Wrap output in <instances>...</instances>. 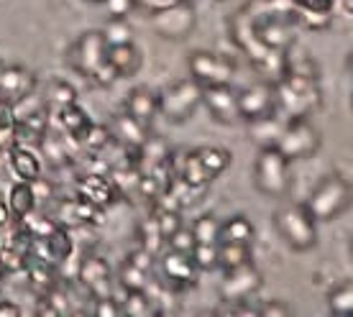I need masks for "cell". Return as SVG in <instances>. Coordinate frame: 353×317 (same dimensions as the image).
Instances as JSON below:
<instances>
[{
	"label": "cell",
	"instance_id": "cell-1",
	"mask_svg": "<svg viewBox=\"0 0 353 317\" xmlns=\"http://www.w3.org/2000/svg\"><path fill=\"white\" fill-rule=\"evenodd\" d=\"M239 13L269 49L287 52L297 41L294 31L300 28V8L292 0H248Z\"/></svg>",
	"mask_w": 353,
	"mask_h": 317
},
{
	"label": "cell",
	"instance_id": "cell-2",
	"mask_svg": "<svg viewBox=\"0 0 353 317\" xmlns=\"http://www.w3.org/2000/svg\"><path fill=\"white\" fill-rule=\"evenodd\" d=\"M274 92H276V115H282L284 121L310 118L323 105V90L318 77L284 74L279 82H274Z\"/></svg>",
	"mask_w": 353,
	"mask_h": 317
},
{
	"label": "cell",
	"instance_id": "cell-3",
	"mask_svg": "<svg viewBox=\"0 0 353 317\" xmlns=\"http://www.w3.org/2000/svg\"><path fill=\"white\" fill-rule=\"evenodd\" d=\"M305 207L318 223H333L353 207V185L341 174H327L307 194Z\"/></svg>",
	"mask_w": 353,
	"mask_h": 317
},
{
	"label": "cell",
	"instance_id": "cell-4",
	"mask_svg": "<svg viewBox=\"0 0 353 317\" xmlns=\"http://www.w3.org/2000/svg\"><path fill=\"white\" fill-rule=\"evenodd\" d=\"M274 228L292 251H310L318 246V221L310 215L305 203L282 205L274 212Z\"/></svg>",
	"mask_w": 353,
	"mask_h": 317
},
{
	"label": "cell",
	"instance_id": "cell-5",
	"mask_svg": "<svg viewBox=\"0 0 353 317\" xmlns=\"http://www.w3.org/2000/svg\"><path fill=\"white\" fill-rule=\"evenodd\" d=\"M254 185L266 197H287L292 187L290 179V158L276 146H261L254 164Z\"/></svg>",
	"mask_w": 353,
	"mask_h": 317
},
{
	"label": "cell",
	"instance_id": "cell-6",
	"mask_svg": "<svg viewBox=\"0 0 353 317\" xmlns=\"http://www.w3.org/2000/svg\"><path fill=\"white\" fill-rule=\"evenodd\" d=\"M203 105V88L190 79H176L159 92V115L167 123H187Z\"/></svg>",
	"mask_w": 353,
	"mask_h": 317
},
{
	"label": "cell",
	"instance_id": "cell-7",
	"mask_svg": "<svg viewBox=\"0 0 353 317\" xmlns=\"http://www.w3.org/2000/svg\"><path fill=\"white\" fill-rule=\"evenodd\" d=\"M320 143H323V136L312 125V121L310 118H294V121H284L276 149L282 151L290 161H297V158L315 156L320 151Z\"/></svg>",
	"mask_w": 353,
	"mask_h": 317
},
{
	"label": "cell",
	"instance_id": "cell-8",
	"mask_svg": "<svg viewBox=\"0 0 353 317\" xmlns=\"http://www.w3.org/2000/svg\"><path fill=\"white\" fill-rule=\"evenodd\" d=\"M149 23L154 28V34L169 41H185L194 34L197 28V8L192 6V0H185L179 6H172L167 10L151 13Z\"/></svg>",
	"mask_w": 353,
	"mask_h": 317
},
{
	"label": "cell",
	"instance_id": "cell-9",
	"mask_svg": "<svg viewBox=\"0 0 353 317\" xmlns=\"http://www.w3.org/2000/svg\"><path fill=\"white\" fill-rule=\"evenodd\" d=\"M187 70H190V77L200 88H212V85H230L233 74H236V64L223 54L197 49V52L190 54Z\"/></svg>",
	"mask_w": 353,
	"mask_h": 317
},
{
	"label": "cell",
	"instance_id": "cell-10",
	"mask_svg": "<svg viewBox=\"0 0 353 317\" xmlns=\"http://www.w3.org/2000/svg\"><path fill=\"white\" fill-rule=\"evenodd\" d=\"M108 59V44H105V36L100 28H90L85 34L77 36V41L70 46L67 52V62L77 74L88 77L100 67V64Z\"/></svg>",
	"mask_w": 353,
	"mask_h": 317
},
{
	"label": "cell",
	"instance_id": "cell-11",
	"mask_svg": "<svg viewBox=\"0 0 353 317\" xmlns=\"http://www.w3.org/2000/svg\"><path fill=\"white\" fill-rule=\"evenodd\" d=\"M159 269H161V279L167 287L182 292V289H192L200 282V269L194 266L192 256L182 254V251H174V248H164L159 256Z\"/></svg>",
	"mask_w": 353,
	"mask_h": 317
},
{
	"label": "cell",
	"instance_id": "cell-12",
	"mask_svg": "<svg viewBox=\"0 0 353 317\" xmlns=\"http://www.w3.org/2000/svg\"><path fill=\"white\" fill-rule=\"evenodd\" d=\"M264 287V276L254 264L225 272V279L221 284V297L225 305L236 307V305H246L259 289Z\"/></svg>",
	"mask_w": 353,
	"mask_h": 317
},
{
	"label": "cell",
	"instance_id": "cell-13",
	"mask_svg": "<svg viewBox=\"0 0 353 317\" xmlns=\"http://www.w3.org/2000/svg\"><path fill=\"white\" fill-rule=\"evenodd\" d=\"M239 110L243 123H251V121L276 113V92H274L272 82L264 79V82L239 90Z\"/></svg>",
	"mask_w": 353,
	"mask_h": 317
},
{
	"label": "cell",
	"instance_id": "cell-14",
	"mask_svg": "<svg viewBox=\"0 0 353 317\" xmlns=\"http://www.w3.org/2000/svg\"><path fill=\"white\" fill-rule=\"evenodd\" d=\"M52 218L64 228H85V225H103L105 210L90 205L82 197H62L54 207Z\"/></svg>",
	"mask_w": 353,
	"mask_h": 317
},
{
	"label": "cell",
	"instance_id": "cell-15",
	"mask_svg": "<svg viewBox=\"0 0 353 317\" xmlns=\"http://www.w3.org/2000/svg\"><path fill=\"white\" fill-rule=\"evenodd\" d=\"M74 190H77V197L88 200L90 205H95L100 210H108V207H113L121 200V192H118L115 182L110 179V174H103V172H85V174H80L77 182H74Z\"/></svg>",
	"mask_w": 353,
	"mask_h": 317
},
{
	"label": "cell",
	"instance_id": "cell-16",
	"mask_svg": "<svg viewBox=\"0 0 353 317\" xmlns=\"http://www.w3.org/2000/svg\"><path fill=\"white\" fill-rule=\"evenodd\" d=\"M77 282L90 297H108L110 294V284H113V272L103 256L85 254L77 264Z\"/></svg>",
	"mask_w": 353,
	"mask_h": 317
},
{
	"label": "cell",
	"instance_id": "cell-17",
	"mask_svg": "<svg viewBox=\"0 0 353 317\" xmlns=\"http://www.w3.org/2000/svg\"><path fill=\"white\" fill-rule=\"evenodd\" d=\"M36 92V74L21 64L0 67V105L13 108Z\"/></svg>",
	"mask_w": 353,
	"mask_h": 317
},
{
	"label": "cell",
	"instance_id": "cell-18",
	"mask_svg": "<svg viewBox=\"0 0 353 317\" xmlns=\"http://www.w3.org/2000/svg\"><path fill=\"white\" fill-rule=\"evenodd\" d=\"M203 105L208 113L223 125H236L241 123V110H239V92L230 85H212L203 88Z\"/></svg>",
	"mask_w": 353,
	"mask_h": 317
},
{
	"label": "cell",
	"instance_id": "cell-19",
	"mask_svg": "<svg viewBox=\"0 0 353 317\" xmlns=\"http://www.w3.org/2000/svg\"><path fill=\"white\" fill-rule=\"evenodd\" d=\"M110 133H113V141L128 151H139L143 143L149 141V125L141 123V121H136V118L128 115L125 110L123 113L113 115V121H110Z\"/></svg>",
	"mask_w": 353,
	"mask_h": 317
},
{
	"label": "cell",
	"instance_id": "cell-20",
	"mask_svg": "<svg viewBox=\"0 0 353 317\" xmlns=\"http://www.w3.org/2000/svg\"><path fill=\"white\" fill-rule=\"evenodd\" d=\"M125 113L149 125L159 115V95L149 88H136L125 97Z\"/></svg>",
	"mask_w": 353,
	"mask_h": 317
},
{
	"label": "cell",
	"instance_id": "cell-21",
	"mask_svg": "<svg viewBox=\"0 0 353 317\" xmlns=\"http://www.w3.org/2000/svg\"><path fill=\"white\" fill-rule=\"evenodd\" d=\"M108 62L113 64L121 77H133L139 74L143 67V54L141 49L133 44H118V46H108Z\"/></svg>",
	"mask_w": 353,
	"mask_h": 317
},
{
	"label": "cell",
	"instance_id": "cell-22",
	"mask_svg": "<svg viewBox=\"0 0 353 317\" xmlns=\"http://www.w3.org/2000/svg\"><path fill=\"white\" fill-rule=\"evenodd\" d=\"M8 164L13 169V174L23 182H36V179H41V172H44L39 154L31 151L28 146H21V143L8 154Z\"/></svg>",
	"mask_w": 353,
	"mask_h": 317
},
{
	"label": "cell",
	"instance_id": "cell-23",
	"mask_svg": "<svg viewBox=\"0 0 353 317\" xmlns=\"http://www.w3.org/2000/svg\"><path fill=\"white\" fill-rule=\"evenodd\" d=\"M26 276H28V287L44 297L59 284V272H57V264H49V261H41V258H28L26 264Z\"/></svg>",
	"mask_w": 353,
	"mask_h": 317
},
{
	"label": "cell",
	"instance_id": "cell-24",
	"mask_svg": "<svg viewBox=\"0 0 353 317\" xmlns=\"http://www.w3.org/2000/svg\"><path fill=\"white\" fill-rule=\"evenodd\" d=\"M54 115H57L59 131H64L70 139H74V141H80L82 136L88 133L90 125H92V118H90V113L82 105H77V103H72V105L62 108V110H57Z\"/></svg>",
	"mask_w": 353,
	"mask_h": 317
},
{
	"label": "cell",
	"instance_id": "cell-25",
	"mask_svg": "<svg viewBox=\"0 0 353 317\" xmlns=\"http://www.w3.org/2000/svg\"><path fill=\"white\" fill-rule=\"evenodd\" d=\"M8 210L13 215V221H23L26 215L36 210V190H34V182H23V179H18L16 185L8 190Z\"/></svg>",
	"mask_w": 353,
	"mask_h": 317
},
{
	"label": "cell",
	"instance_id": "cell-26",
	"mask_svg": "<svg viewBox=\"0 0 353 317\" xmlns=\"http://www.w3.org/2000/svg\"><path fill=\"white\" fill-rule=\"evenodd\" d=\"M41 243H44V248H46V258L57 266L64 264V261L72 258V254H74L72 233H70V228H64V225H57L49 236L41 238Z\"/></svg>",
	"mask_w": 353,
	"mask_h": 317
},
{
	"label": "cell",
	"instance_id": "cell-27",
	"mask_svg": "<svg viewBox=\"0 0 353 317\" xmlns=\"http://www.w3.org/2000/svg\"><path fill=\"white\" fill-rule=\"evenodd\" d=\"M174 167H176L179 182H182L185 187H190V190H203L205 185H210L212 182L210 174L205 172V167L200 164V158H197L194 151H187L179 164L174 161Z\"/></svg>",
	"mask_w": 353,
	"mask_h": 317
},
{
	"label": "cell",
	"instance_id": "cell-28",
	"mask_svg": "<svg viewBox=\"0 0 353 317\" xmlns=\"http://www.w3.org/2000/svg\"><path fill=\"white\" fill-rule=\"evenodd\" d=\"M282 128H284V118L276 113L248 123V133H251V139H254L259 146H276L279 136H282Z\"/></svg>",
	"mask_w": 353,
	"mask_h": 317
},
{
	"label": "cell",
	"instance_id": "cell-29",
	"mask_svg": "<svg viewBox=\"0 0 353 317\" xmlns=\"http://www.w3.org/2000/svg\"><path fill=\"white\" fill-rule=\"evenodd\" d=\"M254 236H256V228L246 215H233V218L221 223V243H246V246H251Z\"/></svg>",
	"mask_w": 353,
	"mask_h": 317
},
{
	"label": "cell",
	"instance_id": "cell-30",
	"mask_svg": "<svg viewBox=\"0 0 353 317\" xmlns=\"http://www.w3.org/2000/svg\"><path fill=\"white\" fill-rule=\"evenodd\" d=\"M41 100H44V105L49 108V113H57V110H62V108L77 103V90H74V85H70L67 79H52V82H46V90Z\"/></svg>",
	"mask_w": 353,
	"mask_h": 317
},
{
	"label": "cell",
	"instance_id": "cell-31",
	"mask_svg": "<svg viewBox=\"0 0 353 317\" xmlns=\"http://www.w3.org/2000/svg\"><path fill=\"white\" fill-rule=\"evenodd\" d=\"M157 297L151 294L149 289L141 292H125V297L121 300V307H123V317H149V315H159V307H157Z\"/></svg>",
	"mask_w": 353,
	"mask_h": 317
},
{
	"label": "cell",
	"instance_id": "cell-32",
	"mask_svg": "<svg viewBox=\"0 0 353 317\" xmlns=\"http://www.w3.org/2000/svg\"><path fill=\"white\" fill-rule=\"evenodd\" d=\"M194 154H197L200 164L205 167V172L210 174V179L221 176L233 164V154L228 149H223V146H200V149H194Z\"/></svg>",
	"mask_w": 353,
	"mask_h": 317
},
{
	"label": "cell",
	"instance_id": "cell-33",
	"mask_svg": "<svg viewBox=\"0 0 353 317\" xmlns=\"http://www.w3.org/2000/svg\"><path fill=\"white\" fill-rule=\"evenodd\" d=\"M221 248V269L223 272H233L241 266L254 264V251L246 243H218Z\"/></svg>",
	"mask_w": 353,
	"mask_h": 317
},
{
	"label": "cell",
	"instance_id": "cell-34",
	"mask_svg": "<svg viewBox=\"0 0 353 317\" xmlns=\"http://www.w3.org/2000/svg\"><path fill=\"white\" fill-rule=\"evenodd\" d=\"M18 143H21V133H18L16 113H13V108L0 105V154L8 156Z\"/></svg>",
	"mask_w": 353,
	"mask_h": 317
},
{
	"label": "cell",
	"instance_id": "cell-35",
	"mask_svg": "<svg viewBox=\"0 0 353 317\" xmlns=\"http://www.w3.org/2000/svg\"><path fill=\"white\" fill-rule=\"evenodd\" d=\"M327 309L338 317H353V279L336 284L327 292Z\"/></svg>",
	"mask_w": 353,
	"mask_h": 317
},
{
	"label": "cell",
	"instance_id": "cell-36",
	"mask_svg": "<svg viewBox=\"0 0 353 317\" xmlns=\"http://www.w3.org/2000/svg\"><path fill=\"white\" fill-rule=\"evenodd\" d=\"M80 149L88 151V154H103L108 146H113V133H110V125H103V123H92L88 128V133L82 136L80 141Z\"/></svg>",
	"mask_w": 353,
	"mask_h": 317
},
{
	"label": "cell",
	"instance_id": "cell-37",
	"mask_svg": "<svg viewBox=\"0 0 353 317\" xmlns=\"http://www.w3.org/2000/svg\"><path fill=\"white\" fill-rule=\"evenodd\" d=\"M139 246L146 248L154 258L167 248V238L161 236L159 230V223H157V218L151 215V218H146V221L139 225Z\"/></svg>",
	"mask_w": 353,
	"mask_h": 317
},
{
	"label": "cell",
	"instance_id": "cell-38",
	"mask_svg": "<svg viewBox=\"0 0 353 317\" xmlns=\"http://www.w3.org/2000/svg\"><path fill=\"white\" fill-rule=\"evenodd\" d=\"M118 284H121L123 292L149 289V272H143V269H139V266L131 264V261L125 258L123 264H121V269H118Z\"/></svg>",
	"mask_w": 353,
	"mask_h": 317
},
{
	"label": "cell",
	"instance_id": "cell-39",
	"mask_svg": "<svg viewBox=\"0 0 353 317\" xmlns=\"http://www.w3.org/2000/svg\"><path fill=\"white\" fill-rule=\"evenodd\" d=\"M287 59V74H307V77H318V64L307 57V52H302L297 41L284 52Z\"/></svg>",
	"mask_w": 353,
	"mask_h": 317
},
{
	"label": "cell",
	"instance_id": "cell-40",
	"mask_svg": "<svg viewBox=\"0 0 353 317\" xmlns=\"http://www.w3.org/2000/svg\"><path fill=\"white\" fill-rule=\"evenodd\" d=\"M221 223L215 215L205 212L192 223V236L197 243H221Z\"/></svg>",
	"mask_w": 353,
	"mask_h": 317
},
{
	"label": "cell",
	"instance_id": "cell-41",
	"mask_svg": "<svg viewBox=\"0 0 353 317\" xmlns=\"http://www.w3.org/2000/svg\"><path fill=\"white\" fill-rule=\"evenodd\" d=\"M103 36H105L108 46H118V44H131L133 41V28L128 23V18H108V23L103 28Z\"/></svg>",
	"mask_w": 353,
	"mask_h": 317
},
{
	"label": "cell",
	"instance_id": "cell-42",
	"mask_svg": "<svg viewBox=\"0 0 353 317\" xmlns=\"http://www.w3.org/2000/svg\"><path fill=\"white\" fill-rule=\"evenodd\" d=\"M192 261L200 272H215L221 269V248L218 243H194L192 248Z\"/></svg>",
	"mask_w": 353,
	"mask_h": 317
},
{
	"label": "cell",
	"instance_id": "cell-43",
	"mask_svg": "<svg viewBox=\"0 0 353 317\" xmlns=\"http://www.w3.org/2000/svg\"><path fill=\"white\" fill-rule=\"evenodd\" d=\"M300 26L307 31H327L333 26V13H320V10H302L300 8Z\"/></svg>",
	"mask_w": 353,
	"mask_h": 317
},
{
	"label": "cell",
	"instance_id": "cell-44",
	"mask_svg": "<svg viewBox=\"0 0 353 317\" xmlns=\"http://www.w3.org/2000/svg\"><path fill=\"white\" fill-rule=\"evenodd\" d=\"M154 218H157V223H159V230L161 236L172 238L176 233V230L182 228V215H179V210H154L151 212Z\"/></svg>",
	"mask_w": 353,
	"mask_h": 317
},
{
	"label": "cell",
	"instance_id": "cell-45",
	"mask_svg": "<svg viewBox=\"0 0 353 317\" xmlns=\"http://www.w3.org/2000/svg\"><path fill=\"white\" fill-rule=\"evenodd\" d=\"M95 307H92V315L95 317H123V307H121V300H115L113 294L108 297H95Z\"/></svg>",
	"mask_w": 353,
	"mask_h": 317
},
{
	"label": "cell",
	"instance_id": "cell-46",
	"mask_svg": "<svg viewBox=\"0 0 353 317\" xmlns=\"http://www.w3.org/2000/svg\"><path fill=\"white\" fill-rule=\"evenodd\" d=\"M90 79L95 82L97 88H110V85H115V82L121 79V74H118V70H115L113 64L105 59V62L100 64V67H97V70L90 74Z\"/></svg>",
	"mask_w": 353,
	"mask_h": 317
},
{
	"label": "cell",
	"instance_id": "cell-47",
	"mask_svg": "<svg viewBox=\"0 0 353 317\" xmlns=\"http://www.w3.org/2000/svg\"><path fill=\"white\" fill-rule=\"evenodd\" d=\"M194 243H197V241H194V236H192V228H185V225H182V228L176 230L174 236L167 241L169 248H174V251H182V254H192Z\"/></svg>",
	"mask_w": 353,
	"mask_h": 317
},
{
	"label": "cell",
	"instance_id": "cell-48",
	"mask_svg": "<svg viewBox=\"0 0 353 317\" xmlns=\"http://www.w3.org/2000/svg\"><path fill=\"white\" fill-rule=\"evenodd\" d=\"M256 315L259 317H287V315H292V307L282 300H269V302H264V305H259Z\"/></svg>",
	"mask_w": 353,
	"mask_h": 317
},
{
	"label": "cell",
	"instance_id": "cell-49",
	"mask_svg": "<svg viewBox=\"0 0 353 317\" xmlns=\"http://www.w3.org/2000/svg\"><path fill=\"white\" fill-rule=\"evenodd\" d=\"M108 18H128L136 10V0H105Z\"/></svg>",
	"mask_w": 353,
	"mask_h": 317
},
{
	"label": "cell",
	"instance_id": "cell-50",
	"mask_svg": "<svg viewBox=\"0 0 353 317\" xmlns=\"http://www.w3.org/2000/svg\"><path fill=\"white\" fill-rule=\"evenodd\" d=\"M179 3H185V0H136V10L151 16V13L167 10V8H172V6H179Z\"/></svg>",
	"mask_w": 353,
	"mask_h": 317
},
{
	"label": "cell",
	"instance_id": "cell-51",
	"mask_svg": "<svg viewBox=\"0 0 353 317\" xmlns=\"http://www.w3.org/2000/svg\"><path fill=\"white\" fill-rule=\"evenodd\" d=\"M302 10H320V13H333L336 0H292Z\"/></svg>",
	"mask_w": 353,
	"mask_h": 317
},
{
	"label": "cell",
	"instance_id": "cell-52",
	"mask_svg": "<svg viewBox=\"0 0 353 317\" xmlns=\"http://www.w3.org/2000/svg\"><path fill=\"white\" fill-rule=\"evenodd\" d=\"M125 258H128L131 264L139 266V269H143V272H151V266H154V256H151L149 251H146V248H141V246L133 248V251L125 256Z\"/></svg>",
	"mask_w": 353,
	"mask_h": 317
},
{
	"label": "cell",
	"instance_id": "cell-53",
	"mask_svg": "<svg viewBox=\"0 0 353 317\" xmlns=\"http://www.w3.org/2000/svg\"><path fill=\"white\" fill-rule=\"evenodd\" d=\"M21 315H23V309L18 307L16 302L0 300V317H21Z\"/></svg>",
	"mask_w": 353,
	"mask_h": 317
},
{
	"label": "cell",
	"instance_id": "cell-54",
	"mask_svg": "<svg viewBox=\"0 0 353 317\" xmlns=\"http://www.w3.org/2000/svg\"><path fill=\"white\" fill-rule=\"evenodd\" d=\"M10 221H13V215H10V210H8V203H3V200H0V233L8 228Z\"/></svg>",
	"mask_w": 353,
	"mask_h": 317
},
{
	"label": "cell",
	"instance_id": "cell-55",
	"mask_svg": "<svg viewBox=\"0 0 353 317\" xmlns=\"http://www.w3.org/2000/svg\"><path fill=\"white\" fill-rule=\"evenodd\" d=\"M341 6H343L345 13H351L353 16V0H341Z\"/></svg>",
	"mask_w": 353,
	"mask_h": 317
},
{
	"label": "cell",
	"instance_id": "cell-56",
	"mask_svg": "<svg viewBox=\"0 0 353 317\" xmlns=\"http://www.w3.org/2000/svg\"><path fill=\"white\" fill-rule=\"evenodd\" d=\"M345 67H348V72L353 74V52L348 54V59H345Z\"/></svg>",
	"mask_w": 353,
	"mask_h": 317
},
{
	"label": "cell",
	"instance_id": "cell-57",
	"mask_svg": "<svg viewBox=\"0 0 353 317\" xmlns=\"http://www.w3.org/2000/svg\"><path fill=\"white\" fill-rule=\"evenodd\" d=\"M6 274L8 272H6V266H3V261H0V284H3V279H6Z\"/></svg>",
	"mask_w": 353,
	"mask_h": 317
},
{
	"label": "cell",
	"instance_id": "cell-58",
	"mask_svg": "<svg viewBox=\"0 0 353 317\" xmlns=\"http://www.w3.org/2000/svg\"><path fill=\"white\" fill-rule=\"evenodd\" d=\"M90 3H105V0H90Z\"/></svg>",
	"mask_w": 353,
	"mask_h": 317
},
{
	"label": "cell",
	"instance_id": "cell-59",
	"mask_svg": "<svg viewBox=\"0 0 353 317\" xmlns=\"http://www.w3.org/2000/svg\"><path fill=\"white\" fill-rule=\"evenodd\" d=\"M351 254H353V238H351Z\"/></svg>",
	"mask_w": 353,
	"mask_h": 317
},
{
	"label": "cell",
	"instance_id": "cell-60",
	"mask_svg": "<svg viewBox=\"0 0 353 317\" xmlns=\"http://www.w3.org/2000/svg\"><path fill=\"white\" fill-rule=\"evenodd\" d=\"M218 3H225V0H218Z\"/></svg>",
	"mask_w": 353,
	"mask_h": 317
},
{
	"label": "cell",
	"instance_id": "cell-61",
	"mask_svg": "<svg viewBox=\"0 0 353 317\" xmlns=\"http://www.w3.org/2000/svg\"><path fill=\"white\" fill-rule=\"evenodd\" d=\"M351 105H353V97H351Z\"/></svg>",
	"mask_w": 353,
	"mask_h": 317
}]
</instances>
